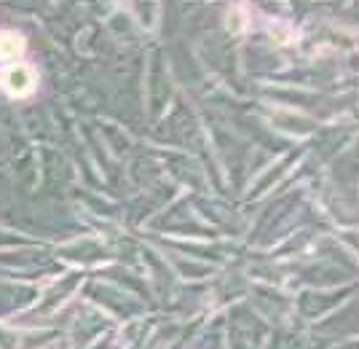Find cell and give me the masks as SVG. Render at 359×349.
I'll use <instances>...</instances> for the list:
<instances>
[{"label":"cell","instance_id":"2","mask_svg":"<svg viewBox=\"0 0 359 349\" xmlns=\"http://www.w3.org/2000/svg\"><path fill=\"white\" fill-rule=\"evenodd\" d=\"M25 51V38L16 32H0V60H14Z\"/></svg>","mask_w":359,"mask_h":349},{"label":"cell","instance_id":"1","mask_svg":"<svg viewBox=\"0 0 359 349\" xmlns=\"http://www.w3.org/2000/svg\"><path fill=\"white\" fill-rule=\"evenodd\" d=\"M3 86L14 97H27L35 89V73L27 65H14V67H8L3 73Z\"/></svg>","mask_w":359,"mask_h":349}]
</instances>
